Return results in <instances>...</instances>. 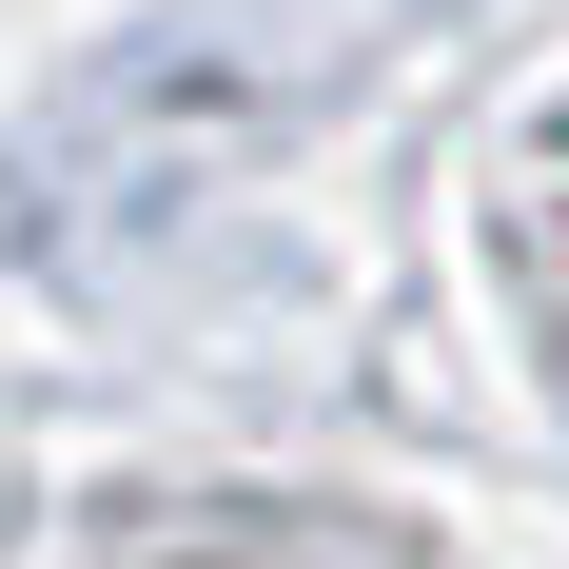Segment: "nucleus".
<instances>
[{
	"mask_svg": "<svg viewBox=\"0 0 569 569\" xmlns=\"http://www.w3.org/2000/svg\"><path fill=\"white\" fill-rule=\"evenodd\" d=\"M177 569H315V550H177Z\"/></svg>",
	"mask_w": 569,
	"mask_h": 569,
	"instance_id": "nucleus-1",
	"label": "nucleus"
},
{
	"mask_svg": "<svg viewBox=\"0 0 569 569\" xmlns=\"http://www.w3.org/2000/svg\"><path fill=\"white\" fill-rule=\"evenodd\" d=\"M550 276H569V138H550Z\"/></svg>",
	"mask_w": 569,
	"mask_h": 569,
	"instance_id": "nucleus-2",
	"label": "nucleus"
}]
</instances>
